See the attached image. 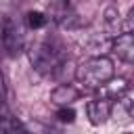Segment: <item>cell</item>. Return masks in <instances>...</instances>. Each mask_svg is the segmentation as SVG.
I'll return each mask as SVG.
<instances>
[{"label": "cell", "mask_w": 134, "mask_h": 134, "mask_svg": "<svg viewBox=\"0 0 134 134\" xmlns=\"http://www.w3.org/2000/svg\"><path fill=\"white\" fill-rule=\"evenodd\" d=\"M29 63L31 67L42 73V75H54L57 71H61V67L67 61V50L61 44V40L57 38H44L40 42H36L29 50Z\"/></svg>", "instance_id": "cell-1"}, {"label": "cell", "mask_w": 134, "mask_h": 134, "mask_svg": "<svg viewBox=\"0 0 134 134\" xmlns=\"http://www.w3.org/2000/svg\"><path fill=\"white\" fill-rule=\"evenodd\" d=\"M113 75H115L113 61L107 59V57H103V54L86 59L75 69V80L84 88H105V84L111 82Z\"/></svg>", "instance_id": "cell-2"}, {"label": "cell", "mask_w": 134, "mask_h": 134, "mask_svg": "<svg viewBox=\"0 0 134 134\" xmlns=\"http://www.w3.org/2000/svg\"><path fill=\"white\" fill-rule=\"evenodd\" d=\"M2 46L6 50V57H17L23 50V36L17 23L10 17H4L2 21Z\"/></svg>", "instance_id": "cell-3"}, {"label": "cell", "mask_w": 134, "mask_h": 134, "mask_svg": "<svg viewBox=\"0 0 134 134\" xmlns=\"http://www.w3.org/2000/svg\"><path fill=\"white\" fill-rule=\"evenodd\" d=\"M111 105H113V100L109 96H98V98L88 100V105H86L88 121L92 126H103L111 117Z\"/></svg>", "instance_id": "cell-4"}, {"label": "cell", "mask_w": 134, "mask_h": 134, "mask_svg": "<svg viewBox=\"0 0 134 134\" xmlns=\"http://www.w3.org/2000/svg\"><path fill=\"white\" fill-rule=\"evenodd\" d=\"M111 50L115 52V57L124 63H134V31L128 34H119L113 38L111 42Z\"/></svg>", "instance_id": "cell-5"}, {"label": "cell", "mask_w": 134, "mask_h": 134, "mask_svg": "<svg viewBox=\"0 0 134 134\" xmlns=\"http://www.w3.org/2000/svg\"><path fill=\"white\" fill-rule=\"evenodd\" d=\"M111 119L119 126H128L134 121V100L128 96H121L113 100L111 105Z\"/></svg>", "instance_id": "cell-6"}, {"label": "cell", "mask_w": 134, "mask_h": 134, "mask_svg": "<svg viewBox=\"0 0 134 134\" xmlns=\"http://www.w3.org/2000/svg\"><path fill=\"white\" fill-rule=\"evenodd\" d=\"M77 96H80V92L73 88V86H69V84H61V86H57L54 90H52V94H50V100L54 103V105H69V103H73V100H77Z\"/></svg>", "instance_id": "cell-7"}, {"label": "cell", "mask_w": 134, "mask_h": 134, "mask_svg": "<svg viewBox=\"0 0 134 134\" xmlns=\"http://www.w3.org/2000/svg\"><path fill=\"white\" fill-rule=\"evenodd\" d=\"M126 92H128V82L126 80H111V82L105 84V96H109L111 100L121 98Z\"/></svg>", "instance_id": "cell-8"}, {"label": "cell", "mask_w": 134, "mask_h": 134, "mask_svg": "<svg viewBox=\"0 0 134 134\" xmlns=\"http://www.w3.org/2000/svg\"><path fill=\"white\" fill-rule=\"evenodd\" d=\"M105 27H107V34L109 36H119V13L115 8H107L105 10Z\"/></svg>", "instance_id": "cell-9"}, {"label": "cell", "mask_w": 134, "mask_h": 134, "mask_svg": "<svg viewBox=\"0 0 134 134\" xmlns=\"http://www.w3.org/2000/svg\"><path fill=\"white\" fill-rule=\"evenodd\" d=\"M25 23H27L29 29H40V27H44L48 23V17L42 10H29L25 15Z\"/></svg>", "instance_id": "cell-10"}, {"label": "cell", "mask_w": 134, "mask_h": 134, "mask_svg": "<svg viewBox=\"0 0 134 134\" xmlns=\"http://www.w3.org/2000/svg\"><path fill=\"white\" fill-rule=\"evenodd\" d=\"M57 119L63 121V124H73V121H75V111H73L71 107L63 105V107L57 111Z\"/></svg>", "instance_id": "cell-11"}, {"label": "cell", "mask_w": 134, "mask_h": 134, "mask_svg": "<svg viewBox=\"0 0 134 134\" xmlns=\"http://www.w3.org/2000/svg\"><path fill=\"white\" fill-rule=\"evenodd\" d=\"M126 29L128 31H134V8L128 13V17H126Z\"/></svg>", "instance_id": "cell-12"}]
</instances>
